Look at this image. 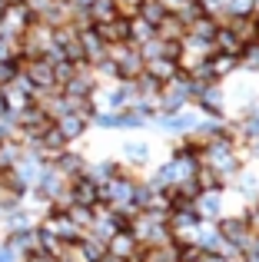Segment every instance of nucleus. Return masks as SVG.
Instances as JSON below:
<instances>
[{"label": "nucleus", "mask_w": 259, "mask_h": 262, "mask_svg": "<svg viewBox=\"0 0 259 262\" xmlns=\"http://www.w3.org/2000/svg\"><path fill=\"white\" fill-rule=\"evenodd\" d=\"M0 262H24V256H20L7 239H0Z\"/></svg>", "instance_id": "obj_15"}, {"label": "nucleus", "mask_w": 259, "mask_h": 262, "mask_svg": "<svg viewBox=\"0 0 259 262\" xmlns=\"http://www.w3.org/2000/svg\"><path fill=\"white\" fill-rule=\"evenodd\" d=\"M166 4H163V0H140V7H136V17H143L146 20V24H160L163 17H166Z\"/></svg>", "instance_id": "obj_12"}, {"label": "nucleus", "mask_w": 259, "mask_h": 262, "mask_svg": "<svg viewBox=\"0 0 259 262\" xmlns=\"http://www.w3.org/2000/svg\"><path fill=\"white\" fill-rule=\"evenodd\" d=\"M143 73H146L149 80H156V83H169V80L180 77V63H176L173 57H156V60H146V63H143Z\"/></svg>", "instance_id": "obj_8"}, {"label": "nucleus", "mask_w": 259, "mask_h": 262, "mask_svg": "<svg viewBox=\"0 0 259 262\" xmlns=\"http://www.w3.org/2000/svg\"><path fill=\"white\" fill-rule=\"evenodd\" d=\"M17 47H20V57H47L53 50V27L30 20V27L20 33Z\"/></svg>", "instance_id": "obj_3"}, {"label": "nucleus", "mask_w": 259, "mask_h": 262, "mask_svg": "<svg viewBox=\"0 0 259 262\" xmlns=\"http://www.w3.org/2000/svg\"><path fill=\"white\" fill-rule=\"evenodd\" d=\"M53 126H57L60 136H63V140L73 146V143H77L80 136L90 129V120H87V116H80V113H63V116H57V120H53Z\"/></svg>", "instance_id": "obj_5"}, {"label": "nucleus", "mask_w": 259, "mask_h": 262, "mask_svg": "<svg viewBox=\"0 0 259 262\" xmlns=\"http://www.w3.org/2000/svg\"><path fill=\"white\" fill-rule=\"evenodd\" d=\"M87 17H90V27H97V24H106V20L120 17V7H117V0H93L87 7Z\"/></svg>", "instance_id": "obj_11"}, {"label": "nucleus", "mask_w": 259, "mask_h": 262, "mask_svg": "<svg viewBox=\"0 0 259 262\" xmlns=\"http://www.w3.org/2000/svg\"><path fill=\"white\" fill-rule=\"evenodd\" d=\"M106 60L113 67V77L117 80H136L143 73V57L133 43H110L106 47Z\"/></svg>", "instance_id": "obj_2"}, {"label": "nucleus", "mask_w": 259, "mask_h": 262, "mask_svg": "<svg viewBox=\"0 0 259 262\" xmlns=\"http://www.w3.org/2000/svg\"><path fill=\"white\" fill-rule=\"evenodd\" d=\"M156 37L166 40V43H180V40L186 37V24H183L176 13H166V17L156 24Z\"/></svg>", "instance_id": "obj_10"}, {"label": "nucleus", "mask_w": 259, "mask_h": 262, "mask_svg": "<svg viewBox=\"0 0 259 262\" xmlns=\"http://www.w3.org/2000/svg\"><path fill=\"white\" fill-rule=\"evenodd\" d=\"M93 30L100 33V40H103L106 47H110V43H126V40H130V17L120 13V17L106 20V24H97Z\"/></svg>", "instance_id": "obj_6"}, {"label": "nucleus", "mask_w": 259, "mask_h": 262, "mask_svg": "<svg viewBox=\"0 0 259 262\" xmlns=\"http://www.w3.org/2000/svg\"><path fill=\"white\" fill-rule=\"evenodd\" d=\"M17 70L27 77V83L33 86V93H47V90H60L53 80V63L47 57H20Z\"/></svg>", "instance_id": "obj_4"}, {"label": "nucleus", "mask_w": 259, "mask_h": 262, "mask_svg": "<svg viewBox=\"0 0 259 262\" xmlns=\"http://www.w3.org/2000/svg\"><path fill=\"white\" fill-rule=\"evenodd\" d=\"M53 166L60 169L67 179H77V176H83V169H87V160L77 153V149H63V153L53 160Z\"/></svg>", "instance_id": "obj_9"}, {"label": "nucleus", "mask_w": 259, "mask_h": 262, "mask_svg": "<svg viewBox=\"0 0 259 262\" xmlns=\"http://www.w3.org/2000/svg\"><path fill=\"white\" fill-rule=\"evenodd\" d=\"M146 156H149V146H146V143H126V146H123V160L126 163H143Z\"/></svg>", "instance_id": "obj_14"}, {"label": "nucleus", "mask_w": 259, "mask_h": 262, "mask_svg": "<svg viewBox=\"0 0 259 262\" xmlns=\"http://www.w3.org/2000/svg\"><path fill=\"white\" fill-rule=\"evenodd\" d=\"M117 7H120V13H123V17H133L136 7H140V0H117Z\"/></svg>", "instance_id": "obj_16"}, {"label": "nucleus", "mask_w": 259, "mask_h": 262, "mask_svg": "<svg viewBox=\"0 0 259 262\" xmlns=\"http://www.w3.org/2000/svg\"><path fill=\"white\" fill-rule=\"evenodd\" d=\"M7 4H20V0H7Z\"/></svg>", "instance_id": "obj_18"}, {"label": "nucleus", "mask_w": 259, "mask_h": 262, "mask_svg": "<svg viewBox=\"0 0 259 262\" xmlns=\"http://www.w3.org/2000/svg\"><path fill=\"white\" fill-rule=\"evenodd\" d=\"M153 33H156V27H153V24H146V20L136 17V13L130 17V43H133V47H136V43H143V40H149Z\"/></svg>", "instance_id": "obj_13"}, {"label": "nucleus", "mask_w": 259, "mask_h": 262, "mask_svg": "<svg viewBox=\"0 0 259 262\" xmlns=\"http://www.w3.org/2000/svg\"><path fill=\"white\" fill-rule=\"evenodd\" d=\"M70 203L77 206H97L100 203V186L90 176H77L70 179Z\"/></svg>", "instance_id": "obj_7"}, {"label": "nucleus", "mask_w": 259, "mask_h": 262, "mask_svg": "<svg viewBox=\"0 0 259 262\" xmlns=\"http://www.w3.org/2000/svg\"><path fill=\"white\" fill-rule=\"evenodd\" d=\"M33 86L27 83V77L24 73H13L7 83H0V106H4V113L7 116H17V113H24L27 106H33Z\"/></svg>", "instance_id": "obj_1"}, {"label": "nucleus", "mask_w": 259, "mask_h": 262, "mask_svg": "<svg viewBox=\"0 0 259 262\" xmlns=\"http://www.w3.org/2000/svg\"><path fill=\"white\" fill-rule=\"evenodd\" d=\"M24 262H57V259L47 256V252H30V256H24Z\"/></svg>", "instance_id": "obj_17"}]
</instances>
